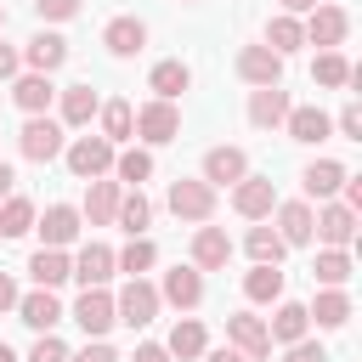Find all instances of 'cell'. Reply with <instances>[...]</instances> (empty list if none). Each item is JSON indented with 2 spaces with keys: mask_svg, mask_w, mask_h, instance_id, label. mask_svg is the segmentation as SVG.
Wrapping results in <instances>:
<instances>
[{
  "mask_svg": "<svg viewBox=\"0 0 362 362\" xmlns=\"http://www.w3.org/2000/svg\"><path fill=\"white\" fill-rule=\"evenodd\" d=\"M0 34H6V6H0Z\"/></svg>",
  "mask_w": 362,
  "mask_h": 362,
  "instance_id": "54",
  "label": "cell"
},
{
  "mask_svg": "<svg viewBox=\"0 0 362 362\" xmlns=\"http://www.w3.org/2000/svg\"><path fill=\"white\" fill-rule=\"evenodd\" d=\"M28 362H68V345H62L57 334H40L34 351H28Z\"/></svg>",
  "mask_w": 362,
  "mask_h": 362,
  "instance_id": "43",
  "label": "cell"
},
{
  "mask_svg": "<svg viewBox=\"0 0 362 362\" xmlns=\"http://www.w3.org/2000/svg\"><path fill=\"white\" fill-rule=\"evenodd\" d=\"M243 300H255V305H277V300H283V272H277V266H255V272L243 277Z\"/></svg>",
  "mask_w": 362,
  "mask_h": 362,
  "instance_id": "37",
  "label": "cell"
},
{
  "mask_svg": "<svg viewBox=\"0 0 362 362\" xmlns=\"http://www.w3.org/2000/svg\"><path fill=\"white\" fill-rule=\"evenodd\" d=\"M158 300H170L175 311H192V305L204 300V272H192V266H170L164 283H158Z\"/></svg>",
  "mask_w": 362,
  "mask_h": 362,
  "instance_id": "20",
  "label": "cell"
},
{
  "mask_svg": "<svg viewBox=\"0 0 362 362\" xmlns=\"http://www.w3.org/2000/svg\"><path fill=\"white\" fill-rule=\"evenodd\" d=\"M11 187H17V175H11V164L0 158V198H11Z\"/></svg>",
  "mask_w": 362,
  "mask_h": 362,
  "instance_id": "52",
  "label": "cell"
},
{
  "mask_svg": "<svg viewBox=\"0 0 362 362\" xmlns=\"http://www.w3.org/2000/svg\"><path fill=\"white\" fill-rule=\"evenodd\" d=\"M113 221H119L130 238H147V226H153V204L141 198V187H130V192L119 198V215H113Z\"/></svg>",
  "mask_w": 362,
  "mask_h": 362,
  "instance_id": "35",
  "label": "cell"
},
{
  "mask_svg": "<svg viewBox=\"0 0 362 362\" xmlns=\"http://www.w3.org/2000/svg\"><path fill=\"white\" fill-rule=\"evenodd\" d=\"M187 6H192V0H187Z\"/></svg>",
  "mask_w": 362,
  "mask_h": 362,
  "instance_id": "55",
  "label": "cell"
},
{
  "mask_svg": "<svg viewBox=\"0 0 362 362\" xmlns=\"http://www.w3.org/2000/svg\"><path fill=\"white\" fill-rule=\"evenodd\" d=\"M11 102H17L28 119L51 113V102H57V85H51V74H17V79H11Z\"/></svg>",
  "mask_w": 362,
  "mask_h": 362,
  "instance_id": "16",
  "label": "cell"
},
{
  "mask_svg": "<svg viewBox=\"0 0 362 362\" xmlns=\"http://www.w3.org/2000/svg\"><path fill=\"white\" fill-rule=\"evenodd\" d=\"M345 164L339 158H311L305 164V175H300V187H305V204L317 198V204H328V198H339V187H345Z\"/></svg>",
  "mask_w": 362,
  "mask_h": 362,
  "instance_id": "14",
  "label": "cell"
},
{
  "mask_svg": "<svg viewBox=\"0 0 362 362\" xmlns=\"http://www.w3.org/2000/svg\"><path fill=\"white\" fill-rule=\"evenodd\" d=\"M79 6H85V0H34L40 23H68V17H79Z\"/></svg>",
  "mask_w": 362,
  "mask_h": 362,
  "instance_id": "42",
  "label": "cell"
},
{
  "mask_svg": "<svg viewBox=\"0 0 362 362\" xmlns=\"http://www.w3.org/2000/svg\"><path fill=\"white\" fill-rule=\"evenodd\" d=\"M238 79L243 85H283V57L277 51H266V45H243L238 51Z\"/></svg>",
  "mask_w": 362,
  "mask_h": 362,
  "instance_id": "12",
  "label": "cell"
},
{
  "mask_svg": "<svg viewBox=\"0 0 362 362\" xmlns=\"http://www.w3.org/2000/svg\"><path fill=\"white\" fill-rule=\"evenodd\" d=\"M113 272H119V266H113V249H107V243H85V249L74 255V277H79L85 288H107Z\"/></svg>",
  "mask_w": 362,
  "mask_h": 362,
  "instance_id": "24",
  "label": "cell"
},
{
  "mask_svg": "<svg viewBox=\"0 0 362 362\" xmlns=\"http://www.w3.org/2000/svg\"><path fill=\"white\" fill-rule=\"evenodd\" d=\"M113 141H102V136H74L68 147H62V158H68V170H74V181H102L107 170H113Z\"/></svg>",
  "mask_w": 362,
  "mask_h": 362,
  "instance_id": "2",
  "label": "cell"
},
{
  "mask_svg": "<svg viewBox=\"0 0 362 362\" xmlns=\"http://www.w3.org/2000/svg\"><path fill=\"white\" fill-rule=\"evenodd\" d=\"M0 362H17V351H11V345H6V339H0Z\"/></svg>",
  "mask_w": 362,
  "mask_h": 362,
  "instance_id": "53",
  "label": "cell"
},
{
  "mask_svg": "<svg viewBox=\"0 0 362 362\" xmlns=\"http://www.w3.org/2000/svg\"><path fill=\"white\" fill-rule=\"evenodd\" d=\"M311 238H317L322 249H351V238H356V209H345L339 198H328V204L311 215Z\"/></svg>",
  "mask_w": 362,
  "mask_h": 362,
  "instance_id": "7",
  "label": "cell"
},
{
  "mask_svg": "<svg viewBox=\"0 0 362 362\" xmlns=\"http://www.w3.org/2000/svg\"><path fill=\"white\" fill-rule=\"evenodd\" d=\"M226 345L243 351L249 362H266V356H272V334H266V322L249 317V311H232V317H226Z\"/></svg>",
  "mask_w": 362,
  "mask_h": 362,
  "instance_id": "8",
  "label": "cell"
},
{
  "mask_svg": "<svg viewBox=\"0 0 362 362\" xmlns=\"http://www.w3.org/2000/svg\"><path fill=\"white\" fill-rule=\"evenodd\" d=\"M113 175H119V187H141V181L153 175V153H147V147H124V153H113Z\"/></svg>",
  "mask_w": 362,
  "mask_h": 362,
  "instance_id": "38",
  "label": "cell"
},
{
  "mask_svg": "<svg viewBox=\"0 0 362 362\" xmlns=\"http://www.w3.org/2000/svg\"><path fill=\"white\" fill-rule=\"evenodd\" d=\"M0 311H17V283H11V272H0Z\"/></svg>",
  "mask_w": 362,
  "mask_h": 362,
  "instance_id": "49",
  "label": "cell"
},
{
  "mask_svg": "<svg viewBox=\"0 0 362 362\" xmlns=\"http://www.w3.org/2000/svg\"><path fill=\"white\" fill-rule=\"evenodd\" d=\"M136 136H141L147 147L175 141V136H181V107H175V102H158V96L141 102V107H136Z\"/></svg>",
  "mask_w": 362,
  "mask_h": 362,
  "instance_id": "6",
  "label": "cell"
},
{
  "mask_svg": "<svg viewBox=\"0 0 362 362\" xmlns=\"http://www.w3.org/2000/svg\"><path fill=\"white\" fill-rule=\"evenodd\" d=\"M311 277H317V288H345L351 283V255L345 249H317Z\"/></svg>",
  "mask_w": 362,
  "mask_h": 362,
  "instance_id": "32",
  "label": "cell"
},
{
  "mask_svg": "<svg viewBox=\"0 0 362 362\" xmlns=\"http://www.w3.org/2000/svg\"><path fill=\"white\" fill-rule=\"evenodd\" d=\"M119 198H124V187L119 181H85V209H79V221H90V226H113V215H119Z\"/></svg>",
  "mask_w": 362,
  "mask_h": 362,
  "instance_id": "19",
  "label": "cell"
},
{
  "mask_svg": "<svg viewBox=\"0 0 362 362\" xmlns=\"http://www.w3.org/2000/svg\"><path fill=\"white\" fill-rule=\"evenodd\" d=\"M305 328H311L305 305H300V300H277V311H272V322H266L272 345H300V339H305Z\"/></svg>",
  "mask_w": 362,
  "mask_h": 362,
  "instance_id": "25",
  "label": "cell"
},
{
  "mask_svg": "<svg viewBox=\"0 0 362 362\" xmlns=\"http://www.w3.org/2000/svg\"><path fill=\"white\" fill-rule=\"evenodd\" d=\"M226 260H232V238L221 232V226H198L192 232V272H226Z\"/></svg>",
  "mask_w": 362,
  "mask_h": 362,
  "instance_id": "15",
  "label": "cell"
},
{
  "mask_svg": "<svg viewBox=\"0 0 362 362\" xmlns=\"http://www.w3.org/2000/svg\"><path fill=\"white\" fill-rule=\"evenodd\" d=\"M164 204H170L175 221H198V226H209V215H215V187L198 181V175H175L170 192H164Z\"/></svg>",
  "mask_w": 362,
  "mask_h": 362,
  "instance_id": "1",
  "label": "cell"
},
{
  "mask_svg": "<svg viewBox=\"0 0 362 362\" xmlns=\"http://www.w3.org/2000/svg\"><path fill=\"white\" fill-rule=\"evenodd\" d=\"M164 351H170V362H198V356L209 351V334H204V322H198V317H181V322L170 328Z\"/></svg>",
  "mask_w": 362,
  "mask_h": 362,
  "instance_id": "26",
  "label": "cell"
},
{
  "mask_svg": "<svg viewBox=\"0 0 362 362\" xmlns=\"http://www.w3.org/2000/svg\"><path fill=\"white\" fill-rule=\"evenodd\" d=\"M102 45H107L113 57H136V51L147 45V23H141V17H113V23L102 28Z\"/></svg>",
  "mask_w": 362,
  "mask_h": 362,
  "instance_id": "28",
  "label": "cell"
},
{
  "mask_svg": "<svg viewBox=\"0 0 362 362\" xmlns=\"http://www.w3.org/2000/svg\"><path fill=\"white\" fill-rule=\"evenodd\" d=\"M305 317H311L317 328H345V322H351V294H345V288H317V300L305 305Z\"/></svg>",
  "mask_w": 362,
  "mask_h": 362,
  "instance_id": "29",
  "label": "cell"
},
{
  "mask_svg": "<svg viewBox=\"0 0 362 362\" xmlns=\"http://www.w3.org/2000/svg\"><path fill=\"white\" fill-rule=\"evenodd\" d=\"M17 322H28V328L51 334V328L62 322V300H57L51 288H28V294H17Z\"/></svg>",
  "mask_w": 362,
  "mask_h": 362,
  "instance_id": "21",
  "label": "cell"
},
{
  "mask_svg": "<svg viewBox=\"0 0 362 362\" xmlns=\"http://www.w3.org/2000/svg\"><path fill=\"white\" fill-rule=\"evenodd\" d=\"M311 79H317V85H328V90L351 85V62H345V51H317V62H311Z\"/></svg>",
  "mask_w": 362,
  "mask_h": 362,
  "instance_id": "40",
  "label": "cell"
},
{
  "mask_svg": "<svg viewBox=\"0 0 362 362\" xmlns=\"http://www.w3.org/2000/svg\"><path fill=\"white\" fill-rule=\"evenodd\" d=\"M334 130H339L345 141H362V107H356V102H345V107H339V119H334Z\"/></svg>",
  "mask_w": 362,
  "mask_h": 362,
  "instance_id": "44",
  "label": "cell"
},
{
  "mask_svg": "<svg viewBox=\"0 0 362 362\" xmlns=\"http://www.w3.org/2000/svg\"><path fill=\"white\" fill-rule=\"evenodd\" d=\"M57 96H62V124H74V130L90 124L96 107H102V96H96L90 85H68V90H57Z\"/></svg>",
  "mask_w": 362,
  "mask_h": 362,
  "instance_id": "31",
  "label": "cell"
},
{
  "mask_svg": "<svg viewBox=\"0 0 362 362\" xmlns=\"http://www.w3.org/2000/svg\"><path fill=\"white\" fill-rule=\"evenodd\" d=\"M28 277H34V288H51V294H57V283L74 277V260H68L62 249H34V255H28Z\"/></svg>",
  "mask_w": 362,
  "mask_h": 362,
  "instance_id": "27",
  "label": "cell"
},
{
  "mask_svg": "<svg viewBox=\"0 0 362 362\" xmlns=\"http://www.w3.org/2000/svg\"><path fill=\"white\" fill-rule=\"evenodd\" d=\"M68 362H119V356H113V345H107V339H90L85 351H68Z\"/></svg>",
  "mask_w": 362,
  "mask_h": 362,
  "instance_id": "45",
  "label": "cell"
},
{
  "mask_svg": "<svg viewBox=\"0 0 362 362\" xmlns=\"http://www.w3.org/2000/svg\"><path fill=\"white\" fill-rule=\"evenodd\" d=\"M187 85H192V68H187L181 57H170V62H158V68L147 74V90H153L158 102H175V96L187 90Z\"/></svg>",
  "mask_w": 362,
  "mask_h": 362,
  "instance_id": "30",
  "label": "cell"
},
{
  "mask_svg": "<svg viewBox=\"0 0 362 362\" xmlns=\"http://www.w3.org/2000/svg\"><path fill=\"white\" fill-rule=\"evenodd\" d=\"M272 215H277L272 232H277L288 249H305V243H311V204H305V198H288V204H277Z\"/></svg>",
  "mask_w": 362,
  "mask_h": 362,
  "instance_id": "23",
  "label": "cell"
},
{
  "mask_svg": "<svg viewBox=\"0 0 362 362\" xmlns=\"http://www.w3.org/2000/svg\"><path fill=\"white\" fill-rule=\"evenodd\" d=\"M288 362H328V351L317 339H300V345H288Z\"/></svg>",
  "mask_w": 362,
  "mask_h": 362,
  "instance_id": "47",
  "label": "cell"
},
{
  "mask_svg": "<svg viewBox=\"0 0 362 362\" xmlns=\"http://www.w3.org/2000/svg\"><path fill=\"white\" fill-rule=\"evenodd\" d=\"M288 90L283 85H260V90H249V124L255 130H277L283 119H288Z\"/></svg>",
  "mask_w": 362,
  "mask_h": 362,
  "instance_id": "17",
  "label": "cell"
},
{
  "mask_svg": "<svg viewBox=\"0 0 362 362\" xmlns=\"http://www.w3.org/2000/svg\"><path fill=\"white\" fill-rule=\"evenodd\" d=\"M96 113H102V141H113V147H119V141H130V136H136V107H130V102H102Z\"/></svg>",
  "mask_w": 362,
  "mask_h": 362,
  "instance_id": "34",
  "label": "cell"
},
{
  "mask_svg": "<svg viewBox=\"0 0 362 362\" xmlns=\"http://www.w3.org/2000/svg\"><path fill=\"white\" fill-rule=\"evenodd\" d=\"M79 226H85V221H79V209H74V204H51L45 215H34V232L45 238L40 249H68V243L79 238Z\"/></svg>",
  "mask_w": 362,
  "mask_h": 362,
  "instance_id": "11",
  "label": "cell"
},
{
  "mask_svg": "<svg viewBox=\"0 0 362 362\" xmlns=\"http://www.w3.org/2000/svg\"><path fill=\"white\" fill-rule=\"evenodd\" d=\"M158 305H164V300H158V288H153L147 277H130V283L113 294V317L130 322V328H147V322L158 317Z\"/></svg>",
  "mask_w": 362,
  "mask_h": 362,
  "instance_id": "4",
  "label": "cell"
},
{
  "mask_svg": "<svg viewBox=\"0 0 362 362\" xmlns=\"http://www.w3.org/2000/svg\"><path fill=\"white\" fill-rule=\"evenodd\" d=\"M243 249H249V260H255V266H283V255H288V243H283L272 226H249Z\"/></svg>",
  "mask_w": 362,
  "mask_h": 362,
  "instance_id": "36",
  "label": "cell"
},
{
  "mask_svg": "<svg viewBox=\"0 0 362 362\" xmlns=\"http://www.w3.org/2000/svg\"><path fill=\"white\" fill-rule=\"evenodd\" d=\"M300 45H305V34H300V17H283V11H277V17L266 23V51H277V57L288 62Z\"/></svg>",
  "mask_w": 362,
  "mask_h": 362,
  "instance_id": "33",
  "label": "cell"
},
{
  "mask_svg": "<svg viewBox=\"0 0 362 362\" xmlns=\"http://www.w3.org/2000/svg\"><path fill=\"white\" fill-rule=\"evenodd\" d=\"M23 62H28V74H57V68L68 62V40L51 34V28H40V34L23 45Z\"/></svg>",
  "mask_w": 362,
  "mask_h": 362,
  "instance_id": "22",
  "label": "cell"
},
{
  "mask_svg": "<svg viewBox=\"0 0 362 362\" xmlns=\"http://www.w3.org/2000/svg\"><path fill=\"white\" fill-rule=\"evenodd\" d=\"M232 209H238L243 221H272V209H277V187H272L266 175H243V181L232 187Z\"/></svg>",
  "mask_w": 362,
  "mask_h": 362,
  "instance_id": "9",
  "label": "cell"
},
{
  "mask_svg": "<svg viewBox=\"0 0 362 362\" xmlns=\"http://www.w3.org/2000/svg\"><path fill=\"white\" fill-rule=\"evenodd\" d=\"M17 147H23V158L28 164H51V158H62V124L51 119V113H40V119H28L23 130H17Z\"/></svg>",
  "mask_w": 362,
  "mask_h": 362,
  "instance_id": "3",
  "label": "cell"
},
{
  "mask_svg": "<svg viewBox=\"0 0 362 362\" xmlns=\"http://www.w3.org/2000/svg\"><path fill=\"white\" fill-rule=\"evenodd\" d=\"M17 74H23V51L0 40V79H17Z\"/></svg>",
  "mask_w": 362,
  "mask_h": 362,
  "instance_id": "46",
  "label": "cell"
},
{
  "mask_svg": "<svg viewBox=\"0 0 362 362\" xmlns=\"http://www.w3.org/2000/svg\"><path fill=\"white\" fill-rule=\"evenodd\" d=\"M277 6H283V17H300V11H317L322 0H277Z\"/></svg>",
  "mask_w": 362,
  "mask_h": 362,
  "instance_id": "51",
  "label": "cell"
},
{
  "mask_svg": "<svg viewBox=\"0 0 362 362\" xmlns=\"http://www.w3.org/2000/svg\"><path fill=\"white\" fill-rule=\"evenodd\" d=\"M283 130H288V141H305V147H317V141H328V136H334V119H328L317 102H305V107H288Z\"/></svg>",
  "mask_w": 362,
  "mask_h": 362,
  "instance_id": "18",
  "label": "cell"
},
{
  "mask_svg": "<svg viewBox=\"0 0 362 362\" xmlns=\"http://www.w3.org/2000/svg\"><path fill=\"white\" fill-rule=\"evenodd\" d=\"M249 175V153L243 147H209L204 153V175L198 181H209V187H238Z\"/></svg>",
  "mask_w": 362,
  "mask_h": 362,
  "instance_id": "13",
  "label": "cell"
},
{
  "mask_svg": "<svg viewBox=\"0 0 362 362\" xmlns=\"http://www.w3.org/2000/svg\"><path fill=\"white\" fill-rule=\"evenodd\" d=\"M300 34H305V45H322V51H339L345 45V34H351V17H345V6H317V11H305V23H300Z\"/></svg>",
  "mask_w": 362,
  "mask_h": 362,
  "instance_id": "5",
  "label": "cell"
},
{
  "mask_svg": "<svg viewBox=\"0 0 362 362\" xmlns=\"http://www.w3.org/2000/svg\"><path fill=\"white\" fill-rule=\"evenodd\" d=\"M204 362H249V356L232 351V345H215V351H204Z\"/></svg>",
  "mask_w": 362,
  "mask_h": 362,
  "instance_id": "50",
  "label": "cell"
},
{
  "mask_svg": "<svg viewBox=\"0 0 362 362\" xmlns=\"http://www.w3.org/2000/svg\"><path fill=\"white\" fill-rule=\"evenodd\" d=\"M130 362H170V351H164V345H153V339H147V345H136V356H130Z\"/></svg>",
  "mask_w": 362,
  "mask_h": 362,
  "instance_id": "48",
  "label": "cell"
},
{
  "mask_svg": "<svg viewBox=\"0 0 362 362\" xmlns=\"http://www.w3.org/2000/svg\"><path fill=\"white\" fill-rule=\"evenodd\" d=\"M23 232H34V204L23 192H11V198H0V238H23Z\"/></svg>",
  "mask_w": 362,
  "mask_h": 362,
  "instance_id": "39",
  "label": "cell"
},
{
  "mask_svg": "<svg viewBox=\"0 0 362 362\" xmlns=\"http://www.w3.org/2000/svg\"><path fill=\"white\" fill-rule=\"evenodd\" d=\"M68 317H74L90 339H107V328L119 322V317H113V294H107V288H85V294L74 300V311H68Z\"/></svg>",
  "mask_w": 362,
  "mask_h": 362,
  "instance_id": "10",
  "label": "cell"
},
{
  "mask_svg": "<svg viewBox=\"0 0 362 362\" xmlns=\"http://www.w3.org/2000/svg\"><path fill=\"white\" fill-rule=\"evenodd\" d=\"M153 260H158V249H153V238H130V243H124V249L113 255V266H119L124 277H141V272H147Z\"/></svg>",
  "mask_w": 362,
  "mask_h": 362,
  "instance_id": "41",
  "label": "cell"
}]
</instances>
